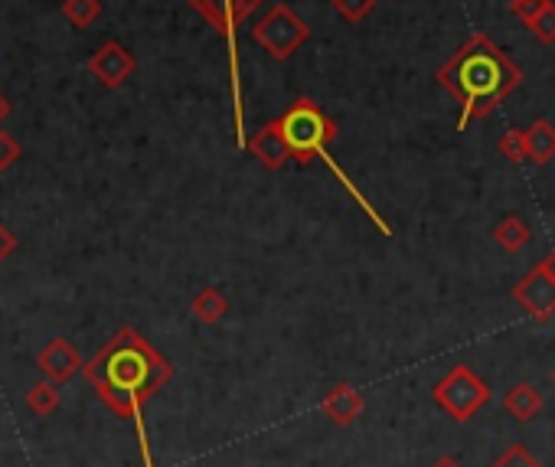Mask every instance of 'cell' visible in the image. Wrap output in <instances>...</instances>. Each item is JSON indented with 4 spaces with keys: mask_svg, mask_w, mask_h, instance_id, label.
<instances>
[{
    "mask_svg": "<svg viewBox=\"0 0 555 467\" xmlns=\"http://www.w3.org/2000/svg\"><path fill=\"white\" fill-rule=\"evenodd\" d=\"M435 79L444 92L458 98L461 105L458 131H464L471 121H480L490 112H497V105L520 85L523 72L487 33H474L438 69Z\"/></svg>",
    "mask_w": 555,
    "mask_h": 467,
    "instance_id": "1",
    "label": "cell"
},
{
    "mask_svg": "<svg viewBox=\"0 0 555 467\" xmlns=\"http://www.w3.org/2000/svg\"><path fill=\"white\" fill-rule=\"evenodd\" d=\"M278 125H281V134H285V141L291 147V157L298 164H311V161H324L330 167V174L337 177L343 183V190H347L356 203H360V210L373 219V223L379 226L382 236H392V229L389 223L382 219L376 210H373V203L366 200V196L360 193V187L347 177V170H343L337 164V157L330 154V144L337 141V125L324 115V108H320L314 98H294V102L288 105V112L285 115H278Z\"/></svg>",
    "mask_w": 555,
    "mask_h": 467,
    "instance_id": "2",
    "label": "cell"
},
{
    "mask_svg": "<svg viewBox=\"0 0 555 467\" xmlns=\"http://www.w3.org/2000/svg\"><path fill=\"white\" fill-rule=\"evenodd\" d=\"M164 376V363H157L141 343H121L105 360V379L118 396H144Z\"/></svg>",
    "mask_w": 555,
    "mask_h": 467,
    "instance_id": "3",
    "label": "cell"
},
{
    "mask_svg": "<svg viewBox=\"0 0 555 467\" xmlns=\"http://www.w3.org/2000/svg\"><path fill=\"white\" fill-rule=\"evenodd\" d=\"M252 40L262 46L271 59L285 63V59H291L307 40H311V27H307V20L301 14H294L288 4H275L252 27Z\"/></svg>",
    "mask_w": 555,
    "mask_h": 467,
    "instance_id": "4",
    "label": "cell"
},
{
    "mask_svg": "<svg viewBox=\"0 0 555 467\" xmlns=\"http://www.w3.org/2000/svg\"><path fill=\"white\" fill-rule=\"evenodd\" d=\"M196 10L213 20V27L226 36L229 43V72H232V95H236V134H239V147L245 144L242 138V89H239V59H236V27L239 20H245L258 4L265 0H190Z\"/></svg>",
    "mask_w": 555,
    "mask_h": 467,
    "instance_id": "5",
    "label": "cell"
},
{
    "mask_svg": "<svg viewBox=\"0 0 555 467\" xmlns=\"http://www.w3.org/2000/svg\"><path fill=\"white\" fill-rule=\"evenodd\" d=\"M435 402L441 412H448L454 422H467L490 402V386L480 379L471 366H454V370L435 386Z\"/></svg>",
    "mask_w": 555,
    "mask_h": 467,
    "instance_id": "6",
    "label": "cell"
},
{
    "mask_svg": "<svg viewBox=\"0 0 555 467\" xmlns=\"http://www.w3.org/2000/svg\"><path fill=\"white\" fill-rule=\"evenodd\" d=\"M513 301L533 317V321H549L555 314V278L542 265L529 268V272L516 281Z\"/></svg>",
    "mask_w": 555,
    "mask_h": 467,
    "instance_id": "7",
    "label": "cell"
},
{
    "mask_svg": "<svg viewBox=\"0 0 555 467\" xmlns=\"http://www.w3.org/2000/svg\"><path fill=\"white\" fill-rule=\"evenodd\" d=\"M252 151V157L258 164H262L265 170H281L288 161H294L291 157V147L285 141V134H281V125H278V118H271L265 128H258L252 134V141L245 144Z\"/></svg>",
    "mask_w": 555,
    "mask_h": 467,
    "instance_id": "8",
    "label": "cell"
},
{
    "mask_svg": "<svg viewBox=\"0 0 555 467\" xmlns=\"http://www.w3.org/2000/svg\"><path fill=\"white\" fill-rule=\"evenodd\" d=\"M363 409H366V399L347 383L333 386L327 396L320 399V412H324L333 425H353L363 415Z\"/></svg>",
    "mask_w": 555,
    "mask_h": 467,
    "instance_id": "9",
    "label": "cell"
},
{
    "mask_svg": "<svg viewBox=\"0 0 555 467\" xmlns=\"http://www.w3.org/2000/svg\"><path fill=\"white\" fill-rule=\"evenodd\" d=\"M542 392L533 386V383H516L510 392H507V399H503V409H507L516 422H533L536 415L542 412Z\"/></svg>",
    "mask_w": 555,
    "mask_h": 467,
    "instance_id": "10",
    "label": "cell"
},
{
    "mask_svg": "<svg viewBox=\"0 0 555 467\" xmlns=\"http://www.w3.org/2000/svg\"><path fill=\"white\" fill-rule=\"evenodd\" d=\"M526 157L533 164H549L555 161V125L546 118H536L526 128Z\"/></svg>",
    "mask_w": 555,
    "mask_h": 467,
    "instance_id": "11",
    "label": "cell"
},
{
    "mask_svg": "<svg viewBox=\"0 0 555 467\" xmlns=\"http://www.w3.org/2000/svg\"><path fill=\"white\" fill-rule=\"evenodd\" d=\"M493 242H497L503 252L516 255L529 245V226L523 223L520 216H503L500 223L493 226Z\"/></svg>",
    "mask_w": 555,
    "mask_h": 467,
    "instance_id": "12",
    "label": "cell"
},
{
    "mask_svg": "<svg viewBox=\"0 0 555 467\" xmlns=\"http://www.w3.org/2000/svg\"><path fill=\"white\" fill-rule=\"evenodd\" d=\"M226 298L216 291V288H203L200 294H196V301H193V314L200 317L203 324H216L222 321V314H226Z\"/></svg>",
    "mask_w": 555,
    "mask_h": 467,
    "instance_id": "13",
    "label": "cell"
},
{
    "mask_svg": "<svg viewBox=\"0 0 555 467\" xmlns=\"http://www.w3.org/2000/svg\"><path fill=\"white\" fill-rule=\"evenodd\" d=\"M497 151H500V157H507L510 164L529 161V157H526V131H523V128H510V131L500 138Z\"/></svg>",
    "mask_w": 555,
    "mask_h": 467,
    "instance_id": "14",
    "label": "cell"
},
{
    "mask_svg": "<svg viewBox=\"0 0 555 467\" xmlns=\"http://www.w3.org/2000/svg\"><path fill=\"white\" fill-rule=\"evenodd\" d=\"M337 17H343L347 23H360L376 10V0H330Z\"/></svg>",
    "mask_w": 555,
    "mask_h": 467,
    "instance_id": "15",
    "label": "cell"
},
{
    "mask_svg": "<svg viewBox=\"0 0 555 467\" xmlns=\"http://www.w3.org/2000/svg\"><path fill=\"white\" fill-rule=\"evenodd\" d=\"M490 467H542V461L533 451H526V445H510Z\"/></svg>",
    "mask_w": 555,
    "mask_h": 467,
    "instance_id": "16",
    "label": "cell"
},
{
    "mask_svg": "<svg viewBox=\"0 0 555 467\" xmlns=\"http://www.w3.org/2000/svg\"><path fill=\"white\" fill-rule=\"evenodd\" d=\"M529 30H533V36L539 43H555V4H549L542 14L529 23Z\"/></svg>",
    "mask_w": 555,
    "mask_h": 467,
    "instance_id": "17",
    "label": "cell"
},
{
    "mask_svg": "<svg viewBox=\"0 0 555 467\" xmlns=\"http://www.w3.org/2000/svg\"><path fill=\"white\" fill-rule=\"evenodd\" d=\"M549 4H552V0H513L510 10H513V17H516V20L526 23V27H529V23H533V20H536Z\"/></svg>",
    "mask_w": 555,
    "mask_h": 467,
    "instance_id": "18",
    "label": "cell"
},
{
    "mask_svg": "<svg viewBox=\"0 0 555 467\" xmlns=\"http://www.w3.org/2000/svg\"><path fill=\"white\" fill-rule=\"evenodd\" d=\"M431 467H464V464H461L458 458H451V454H444V458H438Z\"/></svg>",
    "mask_w": 555,
    "mask_h": 467,
    "instance_id": "19",
    "label": "cell"
},
{
    "mask_svg": "<svg viewBox=\"0 0 555 467\" xmlns=\"http://www.w3.org/2000/svg\"><path fill=\"white\" fill-rule=\"evenodd\" d=\"M539 265H542V268H546V272H549V275L555 278V252H549L546 258H542V262H539Z\"/></svg>",
    "mask_w": 555,
    "mask_h": 467,
    "instance_id": "20",
    "label": "cell"
},
{
    "mask_svg": "<svg viewBox=\"0 0 555 467\" xmlns=\"http://www.w3.org/2000/svg\"><path fill=\"white\" fill-rule=\"evenodd\" d=\"M552 386H555V370H552Z\"/></svg>",
    "mask_w": 555,
    "mask_h": 467,
    "instance_id": "21",
    "label": "cell"
}]
</instances>
